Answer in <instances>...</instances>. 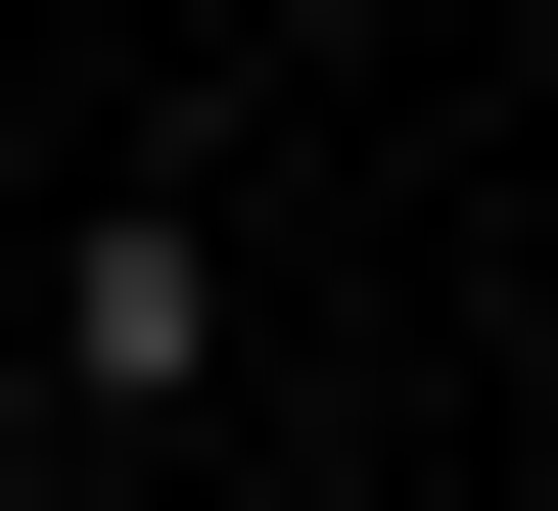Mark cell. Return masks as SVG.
Instances as JSON below:
<instances>
[{"instance_id": "1", "label": "cell", "mask_w": 558, "mask_h": 511, "mask_svg": "<svg viewBox=\"0 0 558 511\" xmlns=\"http://www.w3.org/2000/svg\"><path fill=\"white\" fill-rule=\"evenodd\" d=\"M140 418H233V186H94L0 279V465H140Z\"/></svg>"}, {"instance_id": "2", "label": "cell", "mask_w": 558, "mask_h": 511, "mask_svg": "<svg viewBox=\"0 0 558 511\" xmlns=\"http://www.w3.org/2000/svg\"><path fill=\"white\" fill-rule=\"evenodd\" d=\"M512 418H558V279H512Z\"/></svg>"}]
</instances>
